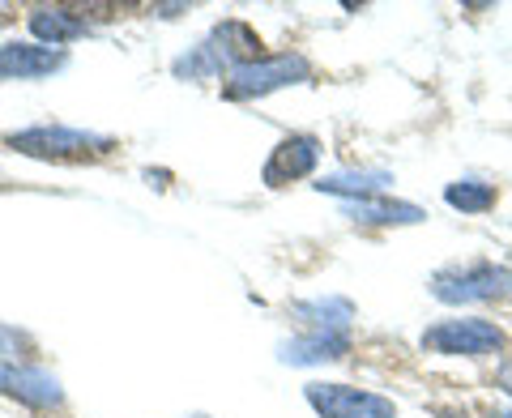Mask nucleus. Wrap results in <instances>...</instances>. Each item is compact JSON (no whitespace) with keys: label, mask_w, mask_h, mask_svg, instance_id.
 <instances>
[{"label":"nucleus","mask_w":512,"mask_h":418,"mask_svg":"<svg viewBox=\"0 0 512 418\" xmlns=\"http://www.w3.org/2000/svg\"><path fill=\"white\" fill-rule=\"evenodd\" d=\"M9 146L30 154V158H47V163H86V158L111 154L116 150V141L99 137V133H82V128L39 124V128H26V133H13Z\"/></svg>","instance_id":"f257e3e1"},{"label":"nucleus","mask_w":512,"mask_h":418,"mask_svg":"<svg viewBox=\"0 0 512 418\" xmlns=\"http://www.w3.org/2000/svg\"><path fill=\"white\" fill-rule=\"evenodd\" d=\"M431 295L444 303H512V269L504 265H466L436 273Z\"/></svg>","instance_id":"f03ea898"},{"label":"nucleus","mask_w":512,"mask_h":418,"mask_svg":"<svg viewBox=\"0 0 512 418\" xmlns=\"http://www.w3.org/2000/svg\"><path fill=\"white\" fill-rule=\"evenodd\" d=\"M423 350L431 355H466V359H487L504 350V329L478 316H461V320H440L423 333Z\"/></svg>","instance_id":"7ed1b4c3"},{"label":"nucleus","mask_w":512,"mask_h":418,"mask_svg":"<svg viewBox=\"0 0 512 418\" xmlns=\"http://www.w3.org/2000/svg\"><path fill=\"white\" fill-rule=\"evenodd\" d=\"M308 77H312V64L303 56H261L231 73L227 99H256V94H269L282 86H299Z\"/></svg>","instance_id":"20e7f679"},{"label":"nucleus","mask_w":512,"mask_h":418,"mask_svg":"<svg viewBox=\"0 0 512 418\" xmlns=\"http://www.w3.org/2000/svg\"><path fill=\"white\" fill-rule=\"evenodd\" d=\"M308 406L320 418H397L389 397L350 389V384H308Z\"/></svg>","instance_id":"39448f33"},{"label":"nucleus","mask_w":512,"mask_h":418,"mask_svg":"<svg viewBox=\"0 0 512 418\" xmlns=\"http://www.w3.org/2000/svg\"><path fill=\"white\" fill-rule=\"evenodd\" d=\"M64 64V52L39 43H5L0 47V82H30V77H47Z\"/></svg>","instance_id":"423d86ee"},{"label":"nucleus","mask_w":512,"mask_h":418,"mask_svg":"<svg viewBox=\"0 0 512 418\" xmlns=\"http://www.w3.org/2000/svg\"><path fill=\"white\" fill-rule=\"evenodd\" d=\"M316 158H320V146H316V137H286L282 146L274 150V158L265 163V184L269 188H282V184H291V180H303V175H312L316 167Z\"/></svg>","instance_id":"0eeeda50"},{"label":"nucleus","mask_w":512,"mask_h":418,"mask_svg":"<svg viewBox=\"0 0 512 418\" xmlns=\"http://www.w3.org/2000/svg\"><path fill=\"white\" fill-rule=\"evenodd\" d=\"M0 393L22 397V401H30V406H56V401H60V384L52 376L35 372V367L0 363Z\"/></svg>","instance_id":"6e6552de"},{"label":"nucleus","mask_w":512,"mask_h":418,"mask_svg":"<svg viewBox=\"0 0 512 418\" xmlns=\"http://www.w3.org/2000/svg\"><path fill=\"white\" fill-rule=\"evenodd\" d=\"M30 30H35L43 43L60 47V43H69V39H82L90 26H86V18H77L73 9H47V5H39L35 13H30Z\"/></svg>","instance_id":"1a4fd4ad"},{"label":"nucleus","mask_w":512,"mask_h":418,"mask_svg":"<svg viewBox=\"0 0 512 418\" xmlns=\"http://www.w3.org/2000/svg\"><path fill=\"white\" fill-rule=\"evenodd\" d=\"M355 222H376V227H410V222H423V209L419 205H406V201H350L346 209Z\"/></svg>","instance_id":"9d476101"},{"label":"nucleus","mask_w":512,"mask_h":418,"mask_svg":"<svg viewBox=\"0 0 512 418\" xmlns=\"http://www.w3.org/2000/svg\"><path fill=\"white\" fill-rule=\"evenodd\" d=\"M346 350H350L346 333H312L303 342L282 346V359L286 363H329V359H342Z\"/></svg>","instance_id":"9b49d317"},{"label":"nucleus","mask_w":512,"mask_h":418,"mask_svg":"<svg viewBox=\"0 0 512 418\" xmlns=\"http://www.w3.org/2000/svg\"><path fill=\"white\" fill-rule=\"evenodd\" d=\"M214 39L222 43L218 52L227 56V60H235V69H244V64H252V60H261V39H256L244 22H222L214 30Z\"/></svg>","instance_id":"f8f14e48"},{"label":"nucleus","mask_w":512,"mask_h":418,"mask_svg":"<svg viewBox=\"0 0 512 418\" xmlns=\"http://www.w3.org/2000/svg\"><path fill=\"white\" fill-rule=\"evenodd\" d=\"M380 184H389V175H384V171H363V175H329V180H320L316 188L320 192H333V197H355V201H363V197H372Z\"/></svg>","instance_id":"ddd939ff"},{"label":"nucleus","mask_w":512,"mask_h":418,"mask_svg":"<svg viewBox=\"0 0 512 418\" xmlns=\"http://www.w3.org/2000/svg\"><path fill=\"white\" fill-rule=\"evenodd\" d=\"M444 201L461 209V214H487L495 205V188L491 184H478V180H461V184H448Z\"/></svg>","instance_id":"4468645a"},{"label":"nucleus","mask_w":512,"mask_h":418,"mask_svg":"<svg viewBox=\"0 0 512 418\" xmlns=\"http://www.w3.org/2000/svg\"><path fill=\"white\" fill-rule=\"evenodd\" d=\"M13 350H18V337L9 329H0V355H13Z\"/></svg>","instance_id":"2eb2a0df"},{"label":"nucleus","mask_w":512,"mask_h":418,"mask_svg":"<svg viewBox=\"0 0 512 418\" xmlns=\"http://www.w3.org/2000/svg\"><path fill=\"white\" fill-rule=\"evenodd\" d=\"M500 389H504V393L512 397V359H508V363L500 367Z\"/></svg>","instance_id":"dca6fc26"},{"label":"nucleus","mask_w":512,"mask_h":418,"mask_svg":"<svg viewBox=\"0 0 512 418\" xmlns=\"http://www.w3.org/2000/svg\"><path fill=\"white\" fill-rule=\"evenodd\" d=\"M440 418H461V414H453V410H440Z\"/></svg>","instance_id":"f3484780"},{"label":"nucleus","mask_w":512,"mask_h":418,"mask_svg":"<svg viewBox=\"0 0 512 418\" xmlns=\"http://www.w3.org/2000/svg\"><path fill=\"white\" fill-rule=\"evenodd\" d=\"M197 418H201V414H197Z\"/></svg>","instance_id":"a211bd4d"}]
</instances>
